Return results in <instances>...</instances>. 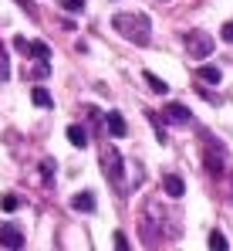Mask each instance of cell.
Listing matches in <instances>:
<instances>
[{"label": "cell", "mask_w": 233, "mask_h": 251, "mask_svg": "<svg viewBox=\"0 0 233 251\" xmlns=\"http://www.w3.org/2000/svg\"><path fill=\"white\" fill-rule=\"evenodd\" d=\"M112 24H115V31L122 38H128V41L139 44V48H149L152 44V21L146 14H115Z\"/></svg>", "instance_id": "cell-1"}, {"label": "cell", "mask_w": 233, "mask_h": 251, "mask_svg": "<svg viewBox=\"0 0 233 251\" xmlns=\"http://www.w3.org/2000/svg\"><path fill=\"white\" fill-rule=\"evenodd\" d=\"M98 167H102L105 180H108L112 187H122V170H125V163H122V156H118L115 146H102V153H98Z\"/></svg>", "instance_id": "cell-2"}, {"label": "cell", "mask_w": 233, "mask_h": 251, "mask_svg": "<svg viewBox=\"0 0 233 251\" xmlns=\"http://www.w3.org/2000/svg\"><path fill=\"white\" fill-rule=\"evenodd\" d=\"M186 51H190L193 58H210V54H213V38H210L206 31H190V34H186Z\"/></svg>", "instance_id": "cell-3"}, {"label": "cell", "mask_w": 233, "mask_h": 251, "mask_svg": "<svg viewBox=\"0 0 233 251\" xmlns=\"http://www.w3.org/2000/svg\"><path fill=\"white\" fill-rule=\"evenodd\" d=\"M162 116H166V119H169L172 126H190V123H193V112H190L183 102H169Z\"/></svg>", "instance_id": "cell-4"}, {"label": "cell", "mask_w": 233, "mask_h": 251, "mask_svg": "<svg viewBox=\"0 0 233 251\" xmlns=\"http://www.w3.org/2000/svg\"><path fill=\"white\" fill-rule=\"evenodd\" d=\"M0 245L3 248H24V234L14 224H0Z\"/></svg>", "instance_id": "cell-5"}, {"label": "cell", "mask_w": 233, "mask_h": 251, "mask_svg": "<svg viewBox=\"0 0 233 251\" xmlns=\"http://www.w3.org/2000/svg\"><path fill=\"white\" fill-rule=\"evenodd\" d=\"M71 207L81 210V214H91V210L98 207V201H95V194H91V190H81V194L71 197Z\"/></svg>", "instance_id": "cell-6"}, {"label": "cell", "mask_w": 233, "mask_h": 251, "mask_svg": "<svg viewBox=\"0 0 233 251\" xmlns=\"http://www.w3.org/2000/svg\"><path fill=\"white\" fill-rule=\"evenodd\" d=\"M105 126H108V132H112L115 139H122V136L128 132V126H125V119H122V112H108V116H105Z\"/></svg>", "instance_id": "cell-7"}, {"label": "cell", "mask_w": 233, "mask_h": 251, "mask_svg": "<svg viewBox=\"0 0 233 251\" xmlns=\"http://www.w3.org/2000/svg\"><path fill=\"white\" fill-rule=\"evenodd\" d=\"M162 187H166L169 197H183V190H186L183 176H176V173H166V176H162Z\"/></svg>", "instance_id": "cell-8"}, {"label": "cell", "mask_w": 233, "mask_h": 251, "mask_svg": "<svg viewBox=\"0 0 233 251\" xmlns=\"http://www.w3.org/2000/svg\"><path fill=\"white\" fill-rule=\"evenodd\" d=\"M31 102H34V105H38V109H51V105H54V102H51V92H47V88H31Z\"/></svg>", "instance_id": "cell-9"}, {"label": "cell", "mask_w": 233, "mask_h": 251, "mask_svg": "<svg viewBox=\"0 0 233 251\" xmlns=\"http://www.w3.org/2000/svg\"><path fill=\"white\" fill-rule=\"evenodd\" d=\"M68 143H71L75 150H85V146H88V136H85L81 126H68Z\"/></svg>", "instance_id": "cell-10"}, {"label": "cell", "mask_w": 233, "mask_h": 251, "mask_svg": "<svg viewBox=\"0 0 233 251\" xmlns=\"http://www.w3.org/2000/svg\"><path fill=\"white\" fill-rule=\"evenodd\" d=\"M196 75H199V82H210V85L220 82V68H216V65H203Z\"/></svg>", "instance_id": "cell-11"}, {"label": "cell", "mask_w": 233, "mask_h": 251, "mask_svg": "<svg viewBox=\"0 0 233 251\" xmlns=\"http://www.w3.org/2000/svg\"><path fill=\"white\" fill-rule=\"evenodd\" d=\"M146 85H149V88H152L155 95H166V92H169V85L162 82V78H155L152 72H146Z\"/></svg>", "instance_id": "cell-12"}, {"label": "cell", "mask_w": 233, "mask_h": 251, "mask_svg": "<svg viewBox=\"0 0 233 251\" xmlns=\"http://www.w3.org/2000/svg\"><path fill=\"white\" fill-rule=\"evenodd\" d=\"M206 170H210L213 176H220V173H223V160H220V153H213V156L206 153Z\"/></svg>", "instance_id": "cell-13"}, {"label": "cell", "mask_w": 233, "mask_h": 251, "mask_svg": "<svg viewBox=\"0 0 233 251\" xmlns=\"http://www.w3.org/2000/svg\"><path fill=\"white\" fill-rule=\"evenodd\" d=\"M17 207H21L17 194H0V210H7V214H10V210H17Z\"/></svg>", "instance_id": "cell-14"}, {"label": "cell", "mask_w": 233, "mask_h": 251, "mask_svg": "<svg viewBox=\"0 0 233 251\" xmlns=\"http://www.w3.org/2000/svg\"><path fill=\"white\" fill-rule=\"evenodd\" d=\"M7 78H10V61H7V51L0 44V82H7Z\"/></svg>", "instance_id": "cell-15"}, {"label": "cell", "mask_w": 233, "mask_h": 251, "mask_svg": "<svg viewBox=\"0 0 233 251\" xmlns=\"http://www.w3.org/2000/svg\"><path fill=\"white\" fill-rule=\"evenodd\" d=\"M27 54H34V58H51V48H47L44 41H34V44H31V51H27Z\"/></svg>", "instance_id": "cell-16"}, {"label": "cell", "mask_w": 233, "mask_h": 251, "mask_svg": "<svg viewBox=\"0 0 233 251\" xmlns=\"http://www.w3.org/2000/svg\"><path fill=\"white\" fill-rule=\"evenodd\" d=\"M54 167H58V163H54V160H51V156H47V160H44V163H41V176H44V180H47V183H51V180H54Z\"/></svg>", "instance_id": "cell-17"}, {"label": "cell", "mask_w": 233, "mask_h": 251, "mask_svg": "<svg viewBox=\"0 0 233 251\" xmlns=\"http://www.w3.org/2000/svg\"><path fill=\"white\" fill-rule=\"evenodd\" d=\"M61 10H68V14H81V10H85V0H61Z\"/></svg>", "instance_id": "cell-18"}, {"label": "cell", "mask_w": 233, "mask_h": 251, "mask_svg": "<svg viewBox=\"0 0 233 251\" xmlns=\"http://www.w3.org/2000/svg\"><path fill=\"white\" fill-rule=\"evenodd\" d=\"M210 245H213V248H227V238H223V234H220V231H213V234H210Z\"/></svg>", "instance_id": "cell-19"}, {"label": "cell", "mask_w": 233, "mask_h": 251, "mask_svg": "<svg viewBox=\"0 0 233 251\" xmlns=\"http://www.w3.org/2000/svg\"><path fill=\"white\" fill-rule=\"evenodd\" d=\"M220 34H223V41H227V44H233V21L223 24V31H220Z\"/></svg>", "instance_id": "cell-20"}, {"label": "cell", "mask_w": 233, "mask_h": 251, "mask_svg": "<svg viewBox=\"0 0 233 251\" xmlns=\"http://www.w3.org/2000/svg\"><path fill=\"white\" fill-rule=\"evenodd\" d=\"M14 48H17V51H31V44L24 41V38H14Z\"/></svg>", "instance_id": "cell-21"}, {"label": "cell", "mask_w": 233, "mask_h": 251, "mask_svg": "<svg viewBox=\"0 0 233 251\" xmlns=\"http://www.w3.org/2000/svg\"><path fill=\"white\" fill-rule=\"evenodd\" d=\"M112 245H115V248H125V245H128V238H125V234H115V238H112Z\"/></svg>", "instance_id": "cell-22"}]
</instances>
